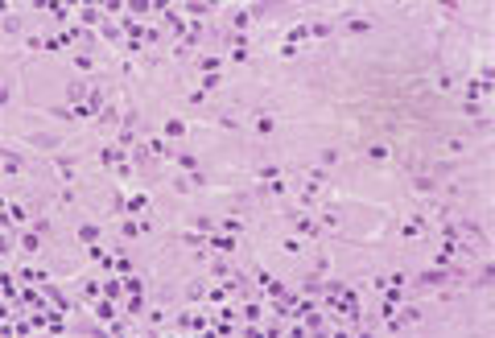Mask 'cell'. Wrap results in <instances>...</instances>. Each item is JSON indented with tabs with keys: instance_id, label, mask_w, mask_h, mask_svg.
<instances>
[{
	"instance_id": "cell-1",
	"label": "cell",
	"mask_w": 495,
	"mask_h": 338,
	"mask_svg": "<svg viewBox=\"0 0 495 338\" xmlns=\"http://www.w3.org/2000/svg\"><path fill=\"white\" fill-rule=\"evenodd\" d=\"M322 297L330 301V310L347 314V318H355V314H359V293H355V289H347V285H326V293H322Z\"/></svg>"
},
{
	"instance_id": "cell-2",
	"label": "cell",
	"mask_w": 495,
	"mask_h": 338,
	"mask_svg": "<svg viewBox=\"0 0 495 338\" xmlns=\"http://www.w3.org/2000/svg\"><path fill=\"white\" fill-rule=\"evenodd\" d=\"M450 276H454V268H429V272H421V276H417L413 285H421V289H433V285H446Z\"/></svg>"
},
{
	"instance_id": "cell-3",
	"label": "cell",
	"mask_w": 495,
	"mask_h": 338,
	"mask_svg": "<svg viewBox=\"0 0 495 338\" xmlns=\"http://www.w3.org/2000/svg\"><path fill=\"white\" fill-rule=\"evenodd\" d=\"M289 219H293V227H297L305 239H318V235H322V227H318L314 219H309V214H297V210H289Z\"/></svg>"
},
{
	"instance_id": "cell-4",
	"label": "cell",
	"mask_w": 495,
	"mask_h": 338,
	"mask_svg": "<svg viewBox=\"0 0 495 338\" xmlns=\"http://www.w3.org/2000/svg\"><path fill=\"white\" fill-rule=\"evenodd\" d=\"M400 235H405V239H421L425 235V219H421V214H417V219H405V223H400Z\"/></svg>"
},
{
	"instance_id": "cell-5",
	"label": "cell",
	"mask_w": 495,
	"mask_h": 338,
	"mask_svg": "<svg viewBox=\"0 0 495 338\" xmlns=\"http://www.w3.org/2000/svg\"><path fill=\"white\" fill-rule=\"evenodd\" d=\"M99 161H103V165H124V148H120V144L99 148Z\"/></svg>"
},
{
	"instance_id": "cell-6",
	"label": "cell",
	"mask_w": 495,
	"mask_h": 338,
	"mask_svg": "<svg viewBox=\"0 0 495 338\" xmlns=\"http://www.w3.org/2000/svg\"><path fill=\"white\" fill-rule=\"evenodd\" d=\"M309 37V25H293L289 33H285V46H297V42H305Z\"/></svg>"
},
{
	"instance_id": "cell-7",
	"label": "cell",
	"mask_w": 495,
	"mask_h": 338,
	"mask_svg": "<svg viewBox=\"0 0 495 338\" xmlns=\"http://www.w3.org/2000/svg\"><path fill=\"white\" fill-rule=\"evenodd\" d=\"M79 243H99V227L95 223H83L79 227Z\"/></svg>"
},
{
	"instance_id": "cell-8",
	"label": "cell",
	"mask_w": 495,
	"mask_h": 338,
	"mask_svg": "<svg viewBox=\"0 0 495 338\" xmlns=\"http://www.w3.org/2000/svg\"><path fill=\"white\" fill-rule=\"evenodd\" d=\"M124 206H128L132 214H140V210H149V194H132V198H124Z\"/></svg>"
},
{
	"instance_id": "cell-9",
	"label": "cell",
	"mask_w": 495,
	"mask_h": 338,
	"mask_svg": "<svg viewBox=\"0 0 495 338\" xmlns=\"http://www.w3.org/2000/svg\"><path fill=\"white\" fill-rule=\"evenodd\" d=\"M95 318H99V322H112V318H116V305H112V297L95 305Z\"/></svg>"
},
{
	"instance_id": "cell-10",
	"label": "cell",
	"mask_w": 495,
	"mask_h": 338,
	"mask_svg": "<svg viewBox=\"0 0 495 338\" xmlns=\"http://www.w3.org/2000/svg\"><path fill=\"white\" fill-rule=\"evenodd\" d=\"M231 25H235V33H239V29H248V25H252V13H248V9H235V13H231Z\"/></svg>"
},
{
	"instance_id": "cell-11",
	"label": "cell",
	"mask_w": 495,
	"mask_h": 338,
	"mask_svg": "<svg viewBox=\"0 0 495 338\" xmlns=\"http://www.w3.org/2000/svg\"><path fill=\"white\" fill-rule=\"evenodd\" d=\"M264 194H272V198H285V177H272V181H264Z\"/></svg>"
},
{
	"instance_id": "cell-12",
	"label": "cell",
	"mask_w": 495,
	"mask_h": 338,
	"mask_svg": "<svg viewBox=\"0 0 495 338\" xmlns=\"http://www.w3.org/2000/svg\"><path fill=\"white\" fill-rule=\"evenodd\" d=\"M124 289H128V285H120V281H116V276H112V281L103 285V297H112V301H120V297H124Z\"/></svg>"
},
{
	"instance_id": "cell-13",
	"label": "cell",
	"mask_w": 495,
	"mask_h": 338,
	"mask_svg": "<svg viewBox=\"0 0 495 338\" xmlns=\"http://www.w3.org/2000/svg\"><path fill=\"white\" fill-rule=\"evenodd\" d=\"M206 243H210V248H219V252H231V248H235V239H231V235H210Z\"/></svg>"
},
{
	"instance_id": "cell-14",
	"label": "cell",
	"mask_w": 495,
	"mask_h": 338,
	"mask_svg": "<svg viewBox=\"0 0 495 338\" xmlns=\"http://www.w3.org/2000/svg\"><path fill=\"white\" fill-rule=\"evenodd\" d=\"M347 29H351V33H367V29H371V17H351Z\"/></svg>"
},
{
	"instance_id": "cell-15",
	"label": "cell",
	"mask_w": 495,
	"mask_h": 338,
	"mask_svg": "<svg viewBox=\"0 0 495 338\" xmlns=\"http://www.w3.org/2000/svg\"><path fill=\"white\" fill-rule=\"evenodd\" d=\"M5 173H9V177L21 173V157H17V153H5Z\"/></svg>"
},
{
	"instance_id": "cell-16",
	"label": "cell",
	"mask_w": 495,
	"mask_h": 338,
	"mask_svg": "<svg viewBox=\"0 0 495 338\" xmlns=\"http://www.w3.org/2000/svg\"><path fill=\"white\" fill-rule=\"evenodd\" d=\"M58 173L66 177V181H75V161L70 157H58Z\"/></svg>"
},
{
	"instance_id": "cell-17",
	"label": "cell",
	"mask_w": 495,
	"mask_h": 338,
	"mask_svg": "<svg viewBox=\"0 0 495 338\" xmlns=\"http://www.w3.org/2000/svg\"><path fill=\"white\" fill-rule=\"evenodd\" d=\"M120 231H124V239H136L140 231H149V223H124Z\"/></svg>"
},
{
	"instance_id": "cell-18",
	"label": "cell",
	"mask_w": 495,
	"mask_h": 338,
	"mask_svg": "<svg viewBox=\"0 0 495 338\" xmlns=\"http://www.w3.org/2000/svg\"><path fill=\"white\" fill-rule=\"evenodd\" d=\"M112 272H116V276H128V272H132V264L124 260V256H112Z\"/></svg>"
},
{
	"instance_id": "cell-19",
	"label": "cell",
	"mask_w": 495,
	"mask_h": 338,
	"mask_svg": "<svg viewBox=\"0 0 495 338\" xmlns=\"http://www.w3.org/2000/svg\"><path fill=\"white\" fill-rule=\"evenodd\" d=\"M165 136H186V124L182 120H165Z\"/></svg>"
},
{
	"instance_id": "cell-20",
	"label": "cell",
	"mask_w": 495,
	"mask_h": 338,
	"mask_svg": "<svg viewBox=\"0 0 495 338\" xmlns=\"http://www.w3.org/2000/svg\"><path fill=\"white\" fill-rule=\"evenodd\" d=\"M256 173H260V181H272V177H281V165H260Z\"/></svg>"
},
{
	"instance_id": "cell-21",
	"label": "cell",
	"mask_w": 495,
	"mask_h": 338,
	"mask_svg": "<svg viewBox=\"0 0 495 338\" xmlns=\"http://www.w3.org/2000/svg\"><path fill=\"white\" fill-rule=\"evenodd\" d=\"M9 219H17V223H25V219H29V214H25V206H21V202H9Z\"/></svg>"
},
{
	"instance_id": "cell-22",
	"label": "cell",
	"mask_w": 495,
	"mask_h": 338,
	"mask_svg": "<svg viewBox=\"0 0 495 338\" xmlns=\"http://www.w3.org/2000/svg\"><path fill=\"white\" fill-rule=\"evenodd\" d=\"M272 128H276V124H272L268 116H260V120H256V132H260V136H272Z\"/></svg>"
},
{
	"instance_id": "cell-23",
	"label": "cell",
	"mask_w": 495,
	"mask_h": 338,
	"mask_svg": "<svg viewBox=\"0 0 495 338\" xmlns=\"http://www.w3.org/2000/svg\"><path fill=\"white\" fill-rule=\"evenodd\" d=\"M145 310V297L140 293H128V314H140Z\"/></svg>"
},
{
	"instance_id": "cell-24",
	"label": "cell",
	"mask_w": 495,
	"mask_h": 338,
	"mask_svg": "<svg viewBox=\"0 0 495 338\" xmlns=\"http://www.w3.org/2000/svg\"><path fill=\"white\" fill-rule=\"evenodd\" d=\"M178 165H182V169H198V161H194V153H178Z\"/></svg>"
},
{
	"instance_id": "cell-25",
	"label": "cell",
	"mask_w": 495,
	"mask_h": 338,
	"mask_svg": "<svg viewBox=\"0 0 495 338\" xmlns=\"http://www.w3.org/2000/svg\"><path fill=\"white\" fill-rule=\"evenodd\" d=\"M46 330H50V334H62V318H58V314H46Z\"/></svg>"
},
{
	"instance_id": "cell-26",
	"label": "cell",
	"mask_w": 495,
	"mask_h": 338,
	"mask_svg": "<svg viewBox=\"0 0 495 338\" xmlns=\"http://www.w3.org/2000/svg\"><path fill=\"white\" fill-rule=\"evenodd\" d=\"M413 190H421V194H429V190H433V177H413Z\"/></svg>"
},
{
	"instance_id": "cell-27",
	"label": "cell",
	"mask_w": 495,
	"mask_h": 338,
	"mask_svg": "<svg viewBox=\"0 0 495 338\" xmlns=\"http://www.w3.org/2000/svg\"><path fill=\"white\" fill-rule=\"evenodd\" d=\"M186 13H190V17H206L210 5H198V0H194V5H186Z\"/></svg>"
},
{
	"instance_id": "cell-28",
	"label": "cell",
	"mask_w": 495,
	"mask_h": 338,
	"mask_svg": "<svg viewBox=\"0 0 495 338\" xmlns=\"http://www.w3.org/2000/svg\"><path fill=\"white\" fill-rule=\"evenodd\" d=\"M219 83H223V74H202V91H215Z\"/></svg>"
},
{
	"instance_id": "cell-29",
	"label": "cell",
	"mask_w": 495,
	"mask_h": 338,
	"mask_svg": "<svg viewBox=\"0 0 495 338\" xmlns=\"http://www.w3.org/2000/svg\"><path fill=\"white\" fill-rule=\"evenodd\" d=\"M462 111H467V116H475V120H479V111H483V103H479V99H467V103H462Z\"/></svg>"
},
{
	"instance_id": "cell-30",
	"label": "cell",
	"mask_w": 495,
	"mask_h": 338,
	"mask_svg": "<svg viewBox=\"0 0 495 338\" xmlns=\"http://www.w3.org/2000/svg\"><path fill=\"white\" fill-rule=\"evenodd\" d=\"M367 157H371V161H384V157H388V148H384V144H371V148H367Z\"/></svg>"
},
{
	"instance_id": "cell-31",
	"label": "cell",
	"mask_w": 495,
	"mask_h": 338,
	"mask_svg": "<svg viewBox=\"0 0 495 338\" xmlns=\"http://www.w3.org/2000/svg\"><path fill=\"white\" fill-rule=\"evenodd\" d=\"M243 318H248V322H260V305L248 301V305H243Z\"/></svg>"
},
{
	"instance_id": "cell-32",
	"label": "cell",
	"mask_w": 495,
	"mask_h": 338,
	"mask_svg": "<svg viewBox=\"0 0 495 338\" xmlns=\"http://www.w3.org/2000/svg\"><path fill=\"white\" fill-rule=\"evenodd\" d=\"M330 33V25L326 21H318V25H309V37H326Z\"/></svg>"
},
{
	"instance_id": "cell-33",
	"label": "cell",
	"mask_w": 495,
	"mask_h": 338,
	"mask_svg": "<svg viewBox=\"0 0 495 338\" xmlns=\"http://www.w3.org/2000/svg\"><path fill=\"white\" fill-rule=\"evenodd\" d=\"M103 37L116 46V42H120V25H103Z\"/></svg>"
},
{
	"instance_id": "cell-34",
	"label": "cell",
	"mask_w": 495,
	"mask_h": 338,
	"mask_svg": "<svg viewBox=\"0 0 495 338\" xmlns=\"http://www.w3.org/2000/svg\"><path fill=\"white\" fill-rule=\"evenodd\" d=\"M132 140H136V136H132V128H124V132H116V144H120V148H124V144H132Z\"/></svg>"
},
{
	"instance_id": "cell-35",
	"label": "cell",
	"mask_w": 495,
	"mask_h": 338,
	"mask_svg": "<svg viewBox=\"0 0 495 338\" xmlns=\"http://www.w3.org/2000/svg\"><path fill=\"white\" fill-rule=\"evenodd\" d=\"M202 70L206 74H219V58H202Z\"/></svg>"
},
{
	"instance_id": "cell-36",
	"label": "cell",
	"mask_w": 495,
	"mask_h": 338,
	"mask_svg": "<svg viewBox=\"0 0 495 338\" xmlns=\"http://www.w3.org/2000/svg\"><path fill=\"white\" fill-rule=\"evenodd\" d=\"M210 272H215V276H227V272H231V264H227V260H215V268H210Z\"/></svg>"
},
{
	"instance_id": "cell-37",
	"label": "cell",
	"mask_w": 495,
	"mask_h": 338,
	"mask_svg": "<svg viewBox=\"0 0 495 338\" xmlns=\"http://www.w3.org/2000/svg\"><path fill=\"white\" fill-rule=\"evenodd\" d=\"M475 281H479V285H491V264H483V268H479V276H475Z\"/></svg>"
}]
</instances>
